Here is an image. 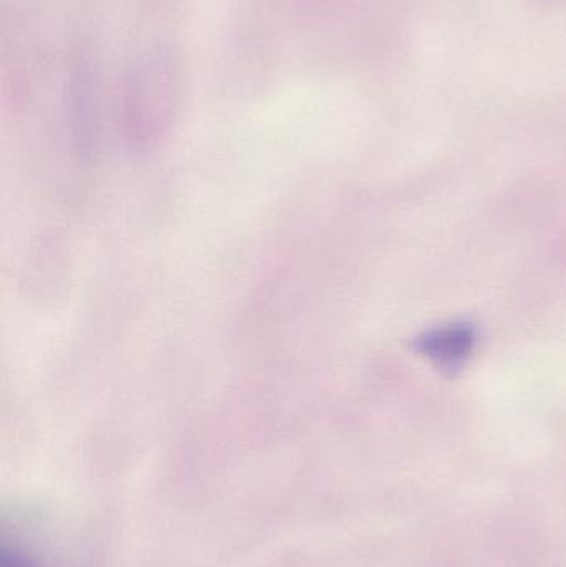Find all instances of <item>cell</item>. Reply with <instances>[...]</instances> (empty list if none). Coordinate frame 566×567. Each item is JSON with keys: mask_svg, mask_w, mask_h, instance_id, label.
<instances>
[{"mask_svg": "<svg viewBox=\"0 0 566 567\" xmlns=\"http://www.w3.org/2000/svg\"><path fill=\"white\" fill-rule=\"evenodd\" d=\"M475 339L477 333L471 323H451L419 336L414 349L428 357L445 375H454L471 357Z\"/></svg>", "mask_w": 566, "mask_h": 567, "instance_id": "obj_2", "label": "cell"}, {"mask_svg": "<svg viewBox=\"0 0 566 567\" xmlns=\"http://www.w3.org/2000/svg\"><path fill=\"white\" fill-rule=\"evenodd\" d=\"M92 70L85 60L75 63L69 85L70 120L80 152L90 153L96 140V95Z\"/></svg>", "mask_w": 566, "mask_h": 567, "instance_id": "obj_3", "label": "cell"}, {"mask_svg": "<svg viewBox=\"0 0 566 567\" xmlns=\"http://www.w3.org/2000/svg\"><path fill=\"white\" fill-rule=\"evenodd\" d=\"M179 93L178 63L165 50H152L133 63L125 89L126 128L132 140L150 143L169 125Z\"/></svg>", "mask_w": 566, "mask_h": 567, "instance_id": "obj_1", "label": "cell"}]
</instances>
